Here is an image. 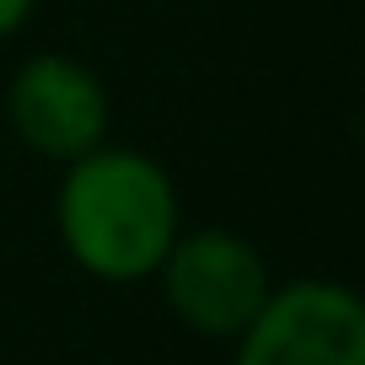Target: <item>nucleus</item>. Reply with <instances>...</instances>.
<instances>
[{
    "mask_svg": "<svg viewBox=\"0 0 365 365\" xmlns=\"http://www.w3.org/2000/svg\"><path fill=\"white\" fill-rule=\"evenodd\" d=\"M54 231L65 258L97 285L156 279L182 231L178 182L156 156L103 140L97 150L65 161L54 188Z\"/></svg>",
    "mask_w": 365,
    "mask_h": 365,
    "instance_id": "obj_1",
    "label": "nucleus"
},
{
    "mask_svg": "<svg viewBox=\"0 0 365 365\" xmlns=\"http://www.w3.org/2000/svg\"><path fill=\"white\" fill-rule=\"evenodd\" d=\"M156 285L178 328L231 344L269 301L274 274H269V258L242 231L194 226V231H178V242L167 247Z\"/></svg>",
    "mask_w": 365,
    "mask_h": 365,
    "instance_id": "obj_2",
    "label": "nucleus"
},
{
    "mask_svg": "<svg viewBox=\"0 0 365 365\" xmlns=\"http://www.w3.org/2000/svg\"><path fill=\"white\" fill-rule=\"evenodd\" d=\"M231 344V365H365V307L344 279L301 274L274 285Z\"/></svg>",
    "mask_w": 365,
    "mask_h": 365,
    "instance_id": "obj_3",
    "label": "nucleus"
},
{
    "mask_svg": "<svg viewBox=\"0 0 365 365\" xmlns=\"http://www.w3.org/2000/svg\"><path fill=\"white\" fill-rule=\"evenodd\" d=\"M6 124L33 156L65 167L108 140L113 97L86 59L43 48V54H27L6 81Z\"/></svg>",
    "mask_w": 365,
    "mask_h": 365,
    "instance_id": "obj_4",
    "label": "nucleus"
},
{
    "mask_svg": "<svg viewBox=\"0 0 365 365\" xmlns=\"http://www.w3.org/2000/svg\"><path fill=\"white\" fill-rule=\"evenodd\" d=\"M33 11H38V0H0V43L22 33L33 22Z\"/></svg>",
    "mask_w": 365,
    "mask_h": 365,
    "instance_id": "obj_5",
    "label": "nucleus"
}]
</instances>
